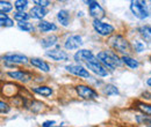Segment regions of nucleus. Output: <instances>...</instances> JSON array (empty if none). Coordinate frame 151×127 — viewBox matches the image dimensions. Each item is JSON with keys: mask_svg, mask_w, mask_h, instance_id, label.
Instances as JSON below:
<instances>
[{"mask_svg": "<svg viewBox=\"0 0 151 127\" xmlns=\"http://www.w3.org/2000/svg\"><path fill=\"white\" fill-rule=\"evenodd\" d=\"M85 65H86V68H87L88 71L93 72L95 75H98V76L105 77V76H107V75L109 74L108 71H107V68L98 60V58H95L92 61H90V62H87V64H85Z\"/></svg>", "mask_w": 151, "mask_h": 127, "instance_id": "6", "label": "nucleus"}, {"mask_svg": "<svg viewBox=\"0 0 151 127\" xmlns=\"http://www.w3.org/2000/svg\"><path fill=\"white\" fill-rule=\"evenodd\" d=\"M73 58H75L76 61H81V62H85V64H87V62H90V61H92L93 59L96 58V55H93V52L91 51V50H86V49H81V50H79V51H77L73 55Z\"/></svg>", "mask_w": 151, "mask_h": 127, "instance_id": "11", "label": "nucleus"}, {"mask_svg": "<svg viewBox=\"0 0 151 127\" xmlns=\"http://www.w3.org/2000/svg\"><path fill=\"white\" fill-rule=\"evenodd\" d=\"M92 26H93V29L100 36H111V35H113V33L115 31V28L112 24L102 22L101 20H93Z\"/></svg>", "mask_w": 151, "mask_h": 127, "instance_id": "4", "label": "nucleus"}, {"mask_svg": "<svg viewBox=\"0 0 151 127\" xmlns=\"http://www.w3.org/2000/svg\"><path fill=\"white\" fill-rule=\"evenodd\" d=\"M18 28H19L20 30H22V31H26V33H32L35 29L33 23H30L28 21H26V22H18Z\"/></svg>", "mask_w": 151, "mask_h": 127, "instance_id": "25", "label": "nucleus"}, {"mask_svg": "<svg viewBox=\"0 0 151 127\" xmlns=\"http://www.w3.org/2000/svg\"><path fill=\"white\" fill-rule=\"evenodd\" d=\"M109 44L112 45L114 50L122 55H129L132 52V45L128 42V39L122 35H113L109 39Z\"/></svg>", "mask_w": 151, "mask_h": 127, "instance_id": "2", "label": "nucleus"}, {"mask_svg": "<svg viewBox=\"0 0 151 127\" xmlns=\"http://www.w3.org/2000/svg\"><path fill=\"white\" fill-rule=\"evenodd\" d=\"M12 9H13V5H12L9 1H4V0L0 1V13L7 14V13H9Z\"/></svg>", "mask_w": 151, "mask_h": 127, "instance_id": "26", "label": "nucleus"}, {"mask_svg": "<svg viewBox=\"0 0 151 127\" xmlns=\"http://www.w3.org/2000/svg\"><path fill=\"white\" fill-rule=\"evenodd\" d=\"M85 4H87L90 15L94 20H101L105 18V9L101 7V5L98 1L90 0V1H85Z\"/></svg>", "mask_w": 151, "mask_h": 127, "instance_id": "7", "label": "nucleus"}, {"mask_svg": "<svg viewBox=\"0 0 151 127\" xmlns=\"http://www.w3.org/2000/svg\"><path fill=\"white\" fill-rule=\"evenodd\" d=\"M55 124H56L55 120H47V121H44V123L42 124V127H55L54 126Z\"/></svg>", "mask_w": 151, "mask_h": 127, "instance_id": "33", "label": "nucleus"}, {"mask_svg": "<svg viewBox=\"0 0 151 127\" xmlns=\"http://www.w3.org/2000/svg\"><path fill=\"white\" fill-rule=\"evenodd\" d=\"M137 31L139 33V36L142 37L145 42H151V26H141Z\"/></svg>", "mask_w": 151, "mask_h": 127, "instance_id": "20", "label": "nucleus"}, {"mask_svg": "<svg viewBox=\"0 0 151 127\" xmlns=\"http://www.w3.org/2000/svg\"><path fill=\"white\" fill-rule=\"evenodd\" d=\"M57 42H58V37L56 35H49L41 39V45L42 48L48 49V48H52L54 45H56Z\"/></svg>", "mask_w": 151, "mask_h": 127, "instance_id": "18", "label": "nucleus"}, {"mask_svg": "<svg viewBox=\"0 0 151 127\" xmlns=\"http://www.w3.org/2000/svg\"><path fill=\"white\" fill-rule=\"evenodd\" d=\"M57 20L63 27H68L70 23V12L66 9H60L57 13Z\"/></svg>", "mask_w": 151, "mask_h": 127, "instance_id": "17", "label": "nucleus"}, {"mask_svg": "<svg viewBox=\"0 0 151 127\" xmlns=\"http://www.w3.org/2000/svg\"><path fill=\"white\" fill-rule=\"evenodd\" d=\"M121 59H122V62H123L126 66H128L129 68L136 70V68H138V66H139V62H138L135 58L130 57V55H122Z\"/></svg>", "mask_w": 151, "mask_h": 127, "instance_id": "21", "label": "nucleus"}, {"mask_svg": "<svg viewBox=\"0 0 151 127\" xmlns=\"http://www.w3.org/2000/svg\"><path fill=\"white\" fill-rule=\"evenodd\" d=\"M47 13H48L47 8H43V7H40V6H35V7H33L29 11L30 18H36V20H42V18L47 15Z\"/></svg>", "mask_w": 151, "mask_h": 127, "instance_id": "15", "label": "nucleus"}, {"mask_svg": "<svg viewBox=\"0 0 151 127\" xmlns=\"http://www.w3.org/2000/svg\"><path fill=\"white\" fill-rule=\"evenodd\" d=\"M96 58L106 68H108L111 71L116 70V67H120L123 64L122 59L114 51H100L96 55Z\"/></svg>", "mask_w": 151, "mask_h": 127, "instance_id": "1", "label": "nucleus"}, {"mask_svg": "<svg viewBox=\"0 0 151 127\" xmlns=\"http://www.w3.org/2000/svg\"><path fill=\"white\" fill-rule=\"evenodd\" d=\"M0 26L8 28V27H13L14 26V21L9 18L7 14L5 13H0Z\"/></svg>", "mask_w": 151, "mask_h": 127, "instance_id": "22", "label": "nucleus"}, {"mask_svg": "<svg viewBox=\"0 0 151 127\" xmlns=\"http://www.w3.org/2000/svg\"><path fill=\"white\" fill-rule=\"evenodd\" d=\"M76 91H77L78 96L84 98V99H96L99 97L96 90L93 89L92 87H90V86H86V84L76 86Z\"/></svg>", "mask_w": 151, "mask_h": 127, "instance_id": "5", "label": "nucleus"}, {"mask_svg": "<svg viewBox=\"0 0 151 127\" xmlns=\"http://www.w3.org/2000/svg\"><path fill=\"white\" fill-rule=\"evenodd\" d=\"M83 44H84V42H83L81 36H79V35H72V36H69L65 39L64 48L66 50H77Z\"/></svg>", "mask_w": 151, "mask_h": 127, "instance_id": "10", "label": "nucleus"}, {"mask_svg": "<svg viewBox=\"0 0 151 127\" xmlns=\"http://www.w3.org/2000/svg\"><path fill=\"white\" fill-rule=\"evenodd\" d=\"M65 70L69 73L73 74L76 76L79 77H84V79H88L90 77V71H87L84 66L78 65V64H70L65 66Z\"/></svg>", "mask_w": 151, "mask_h": 127, "instance_id": "9", "label": "nucleus"}, {"mask_svg": "<svg viewBox=\"0 0 151 127\" xmlns=\"http://www.w3.org/2000/svg\"><path fill=\"white\" fill-rule=\"evenodd\" d=\"M0 111H1V113H7L9 111L8 104H6L5 102H0Z\"/></svg>", "mask_w": 151, "mask_h": 127, "instance_id": "32", "label": "nucleus"}, {"mask_svg": "<svg viewBox=\"0 0 151 127\" xmlns=\"http://www.w3.org/2000/svg\"><path fill=\"white\" fill-rule=\"evenodd\" d=\"M38 30L41 33H49V31H56L57 30V26L52 22H49V21H41L37 24Z\"/></svg>", "mask_w": 151, "mask_h": 127, "instance_id": "16", "label": "nucleus"}, {"mask_svg": "<svg viewBox=\"0 0 151 127\" xmlns=\"http://www.w3.org/2000/svg\"><path fill=\"white\" fill-rule=\"evenodd\" d=\"M7 75L11 77V79H14L17 81H20V82H28L32 80V74L26 71H13V72H8Z\"/></svg>", "mask_w": 151, "mask_h": 127, "instance_id": "13", "label": "nucleus"}, {"mask_svg": "<svg viewBox=\"0 0 151 127\" xmlns=\"http://www.w3.org/2000/svg\"><path fill=\"white\" fill-rule=\"evenodd\" d=\"M27 6H28V1L27 0H17L14 2V7H15L17 12H24Z\"/></svg>", "mask_w": 151, "mask_h": 127, "instance_id": "29", "label": "nucleus"}, {"mask_svg": "<svg viewBox=\"0 0 151 127\" xmlns=\"http://www.w3.org/2000/svg\"><path fill=\"white\" fill-rule=\"evenodd\" d=\"M2 60L11 65H24L30 59H28V57L20 55V53H8V55H2Z\"/></svg>", "mask_w": 151, "mask_h": 127, "instance_id": "8", "label": "nucleus"}, {"mask_svg": "<svg viewBox=\"0 0 151 127\" xmlns=\"http://www.w3.org/2000/svg\"><path fill=\"white\" fill-rule=\"evenodd\" d=\"M104 94L107 96H113V95H119V89L113 86V84H107L104 88Z\"/></svg>", "mask_w": 151, "mask_h": 127, "instance_id": "28", "label": "nucleus"}, {"mask_svg": "<svg viewBox=\"0 0 151 127\" xmlns=\"http://www.w3.org/2000/svg\"><path fill=\"white\" fill-rule=\"evenodd\" d=\"M147 84H148V86H150V87H151V76L149 77V79H148V80H147Z\"/></svg>", "mask_w": 151, "mask_h": 127, "instance_id": "34", "label": "nucleus"}, {"mask_svg": "<svg viewBox=\"0 0 151 127\" xmlns=\"http://www.w3.org/2000/svg\"><path fill=\"white\" fill-rule=\"evenodd\" d=\"M30 18L29 13L26 12H15L14 13V20H17L18 22H26Z\"/></svg>", "mask_w": 151, "mask_h": 127, "instance_id": "27", "label": "nucleus"}, {"mask_svg": "<svg viewBox=\"0 0 151 127\" xmlns=\"http://www.w3.org/2000/svg\"><path fill=\"white\" fill-rule=\"evenodd\" d=\"M29 62H30V65H32V66L36 67L37 70L42 71V72L48 73L49 71H50V66H49V64H48V62H45L44 60H42L41 58H30Z\"/></svg>", "mask_w": 151, "mask_h": 127, "instance_id": "14", "label": "nucleus"}, {"mask_svg": "<svg viewBox=\"0 0 151 127\" xmlns=\"http://www.w3.org/2000/svg\"><path fill=\"white\" fill-rule=\"evenodd\" d=\"M32 90L34 91L35 94H37V95L43 96V97H49V96H51L52 92H54V90H52L50 87H48V86H38V87H34V88H32Z\"/></svg>", "mask_w": 151, "mask_h": 127, "instance_id": "19", "label": "nucleus"}, {"mask_svg": "<svg viewBox=\"0 0 151 127\" xmlns=\"http://www.w3.org/2000/svg\"><path fill=\"white\" fill-rule=\"evenodd\" d=\"M136 120L141 125H144V126L147 127H151V117L147 116V114H138L136 117Z\"/></svg>", "mask_w": 151, "mask_h": 127, "instance_id": "24", "label": "nucleus"}, {"mask_svg": "<svg viewBox=\"0 0 151 127\" xmlns=\"http://www.w3.org/2000/svg\"><path fill=\"white\" fill-rule=\"evenodd\" d=\"M150 61H151V55H150Z\"/></svg>", "mask_w": 151, "mask_h": 127, "instance_id": "36", "label": "nucleus"}, {"mask_svg": "<svg viewBox=\"0 0 151 127\" xmlns=\"http://www.w3.org/2000/svg\"><path fill=\"white\" fill-rule=\"evenodd\" d=\"M45 55H47V57H49L50 59L55 60V61H65V60H68V59H69V55H68V52H65V51L60 50L58 45H57L56 49H51V50L47 51V52H45Z\"/></svg>", "mask_w": 151, "mask_h": 127, "instance_id": "12", "label": "nucleus"}, {"mask_svg": "<svg viewBox=\"0 0 151 127\" xmlns=\"http://www.w3.org/2000/svg\"><path fill=\"white\" fill-rule=\"evenodd\" d=\"M144 49H145V44H144L143 42H141V40H135V42H134V50H135L137 53L143 52Z\"/></svg>", "mask_w": 151, "mask_h": 127, "instance_id": "30", "label": "nucleus"}, {"mask_svg": "<svg viewBox=\"0 0 151 127\" xmlns=\"http://www.w3.org/2000/svg\"><path fill=\"white\" fill-rule=\"evenodd\" d=\"M136 108L139 110L142 113H144V114L151 117V104H149V103H143V102H138V103H136Z\"/></svg>", "mask_w": 151, "mask_h": 127, "instance_id": "23", "label": "nucleus"}, {"mask_svg": "<svg viewBox=\"0 0 151 127\" xmlns=\"http://www.w3.org/2000/svg\"><path fill=\"white\" fill-rule=\"evenodd\" d=\"M130 11L139 20H145L150 16L149 8L145 1L136 0V1H130Z\"/></svg>", "mask_w": 151, "mask_h": 127, "instance_id": "3", "label": "nucleus"}, {"mask_svg": "<svg viewBox=\"0 0 151 127\" xmlns=\"http://www.w3.org/2000/svg\"><path fill=\"white\" fill-rule=\"evenodd\" d=\"M34 4L37 5V6H40V7L45 8V7H48V6L51 5V1H48V0H35Z\"/></svg>", "mask_w": 151, "mask_h": 127, "instance_id": "31", "label": "nucleus"}, {"mask_svg": "<svg viewBox=\"0 0 151 127\" xmlns=\"http://www.w3.org/2000/svg\"><path fill=\"white\" fill-rule=\"evenodd\" d=\"M55 127H66V126H55Z\"/></svg>", "mask_w": 151, "mask_h": 127, "instance_id": "35", "label": "nucleus"}]
</instances>
